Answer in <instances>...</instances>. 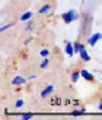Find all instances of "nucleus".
<instances>
[{
  "mask_svg": "<svg viewBox=\"0 0 102 120\" xmlns=\"http://www.w3.org/2000/svg\"><path fill=\"white\" fill-rule=\"evenodd\" d=\"M61 19L64 21V23H71V22H74L79 19V13H77L76 10H69V12H64V13L61 15Z\"/></svg>",
  "mask_w": 102,
  "mask_h": 120,
  "instance_id": "obj_1",
  "label": "nucleus"
},
{
  "mask_svg": "<svg viewBox=\"0 0 102 120\" xmlns=\"http://www.w3.org/2000/svg\"><path fill=\"white\" fill-rule=\"evenodd\" d=\"M99 40H102V34L101 32H95V34L91 35V37H88V44L91 45V47H93V45L98 44Z\"/></svg>",
  "mask_w": 102,
  "mask_h": 120,
  "instance_id": "obj_2",
  "label": "nucleus"
},
{
  "mask_svg": "<svg viewBox=\"0 0 102 120\" xmlns=\"http://www.w3.org/2000/svg\"><path fill=\"white\" fill-rule=\"evenodd\" d=\"M64 51H66V54H67L69 57H73V56L76 54V51H74V44L66 43V45H64Z\"/></svg>",
  "mask_w": 102,
  "mask_h": 120,
  "instance_id": "obj_3",
  "label": "nucleus"
},
{
  "mask_svg": "<svg viewBox=\"0 0 102 120\" xmlns=\"http://www.w3.org/2000/svg\"><path fill=\"white\" fill-rule=\"evenodd\" d=\"M80 75H82V78H83L85 81H89V82H93V81H95L93 73H91V72L86 70V69H82V70H80Z\"/></svg>",
  "mask_w": 102,
  "mask_h": 120,
  "instance_id": "obj_4",
  "label": "nucleus"
},
{
  "mask_svg": "<svg viewBox=\"0 0 102 120\" xmlns=\"http://www.w3.org/2000/svg\"><path fill=\"white\" fill-rule=\"evenodd\" d=\"M25 82H26V78H23V76H15L13 79H12V85H13V86H19V85H23Z\"/></svg>",
  "mask_w": 102,
  "mask_h": 120,
  "instance_id": "obj_5",
  "label": "nucleus"
},
{
  "mask_svg": "<svg viewBox=\"0 0 102 120\" xmlns=\"http://www.w3.org/2000/svg\"><path fill=\"white\" fill-rule=\"evenodd\" d=\"M53 92H54V86H53V85H48L47 88H44V89H42V92H41V97H42V98L50 97Z\"/></svg>",
  "mask_w": 102,
  "mask_h": 120,
  "instance_id": "obj_6",
  "label": "nucleus"
},
{
  "mask_svg": "<svg viewBox=\"0 0 102 120\" xmlns=\"http://www.w3.org/2000/svg\"><path fill=\"white\" fill-rule=\"evenodd\" d=\"M50 10H51V4H50V3H47V4H44V6H41V8H39L38 13H41V15H45V13H48Z\"/></svg>",
  "mask_w": 102,
  "mask_h": 120,
  "instance_id": "obj_7",
  "label": "nucleus"
},
{
  "mask_svg": "<svg viewBox=\"0 0 102 120\" xmlns=\"http://www.w3.org/2000/svg\"><path fill=\"white\" fill-rule=\"evenodd\" d=\"M32 16H34V13H32L31 10H28V12H25V13L21 16V21L22 22H28L29 19H32Z\"/></svg>",
  "mask_w": 102,
  "mask_h": 120,
  "instance_id": "obj_8",
  "label": "nucleus"
},
{
  "mask_svg": "<svg viewBox=\"0 0 102 120\" xmlns=\"http://www.w3.org/2000/svg\"><path fill=\"white\" fill-rule=\"evenodd\" d=\"M79 54H80V59L83 60V62H91V56H89V53L86 51V49H83Z\"/></svg>",
  "mask_w": 102,
  "mask_h": 120,
  "instance_id": "obj_9",
  "label": "nucleus"
},
{
  "mask_svg": "<svg viewBox=\"0 0 102 120\" xmlns=\"http://www.w3.org/2000/svg\"><path fill=\"white\" fill-rule=\"evenodd\" d=\"M83 49H85V45H83L82 43H79V41H77V43H74V51H76V54H79Z\"/></svg>",
  "mask_w": 102,
  "mask_h": 120,
  "instance_id": "obj_10",
  "label": "nucleus"
},
{
  "mask_svg": "<svg viewBox=\"0 0 102 120\" xmlns=\"http://www.w3.org/2000/svg\"><path fill=\"white\" fill-rule=\"evenodd\" d=\"M82 75H80V70H77V72H73V73H71V82H77L79 81V78H80Z\"/></svg>",
  "mask_w": 102,
  "mask_h": 120,
  "instance_id": "obj_11",
  "label": "nucleus"
},
{
  "mask_svg": "<svg viewBox=\"0 0 102 120\" xmlns=\"http://www.w3.org/2000/svg\"><path fill=\"white\" fill-rule=\"evenodd\" d=\"M48 64H50V59L48 57H44V60L41 62V64H39V68L41 69H47L48 68Z\"/></svg>",
  "mask_w": 102,
  "mask_h": 120,
  "instance_id": "obj_12",
  "label": "nucleus"
},
{
  "mask_svg": "<svg viewBox=\"0 0 102 120\" xmlns=\"http://www.w3.org/2000/svg\"><path fill=\"white\" fill-rule=\"evenodd\" d=\"M86 111V109L85 107H82L80 110H74V111H71V116H74V117H79L80 114H83V113Z\"/></svg>",
  "mask_w": 102,
  "mask_h": 120,
  "instance_id": "obj_13",
  "label": "nucleus"
},
{
  "mask_svg": "<svg viewBox=\"0 0 102 120\" xmlns=\"http://www.w3.org/2000/svg\"><path fill=\"white\" fill-rule=\"evenodd\" d=\"M39 54L42 56V57H48V56H50V50H47V49H42V50L39 51Z\"/></svg>",
  "mask_w": 102,
  "mask_h": 120,
  "instance_id": "obj_14",
  "label": "nucleus"
},
{
  "mask_svg": "<svg viewBox=\"0 0 102 120\" xmlns=\"http://www.w3.org/2000/svg\"><path fill=\"white\" fill-rule=\"evenodd\" d=\"M32 117H34L32 113H25V114H22V119L23 120H29V119H32Z\"/></svg>",
  "mask_w": 102,
  "mask_h": 120,
  "instance_id": "obj_15",
  "label": "nucleus"
},
{
  "mask_svg": "<svg viewBox=\"0 0 102 120\" xmlns=\"http://www.w3.org/2000/svg\"><path fill=\"white\" fill-rule=\"evenodd\" d=\"M23 104H25V103H23V100H18L16 103H15V107H16V109H21Z\"/></svg>",
  "mask_w": 102,
  "mask_h": 120,
  "instance_id": "obj_16",
  "label": "nucleus"
},
{
  "mask_svg": "<svg viewBox=\"0 0 102 120\" xmlns=\"http://www.w3.org/2000/svg\"><path fill=\"white\" fill-rule=\"evenodd\" d=\"M13 25H15V22H10V23H7V25H3V26H2V32H4V31H6V29H7V28L13 26Z\"/></svg>",
  "mask_w": 102,
  "mask_h": 120,
  "instance_id": "obj_17",
  "label": "nucleus"
},
{
  "mask_svg": "<svg viewBox=\"0 0 102 120\" xmlns=\"http://www.w3.org/2000/svg\"><path fill=\"white\" fill-rule=\"evenodd\" d=\"M32 23H34V22H32L31 19H29V21H28V23H26V26H25V29H26V31H29V29H31V28H32Z\"/></svg>",
  "mask_w": 102,
  "mask_h": 120,
  "instance_id": "obj_18",
  "label": "nucleus"
},
{
  "mask_svg": "<svg viewBox=\"0 0 102 120\" xmlns=\"http://www.w3.org/2000/svg\"><path fill=\"white\" fill-rule=\"evenodd\" d=\"M31 41H32V38H28V40L25 41V44H31Z\"/></svg>",
  "mask_w": 102,
  "mask_h": 120,
  "instance_id": "obj_19",
  "label": "nucleus"
},
{
  "mask_svg": "<svg viewBox=\"0 0 102 120\" xmlns=\"http://www.w3.org/2000/svg\"><path fill=\"white\" fill-rule=\"evenodd\" d=\"M98 109H99V110L102 111V103H99V105H98Z\"/></svg>",
  "mask_w": 102,
  "mask_h": 120,
  "instance_id": "obj_20",
  "label": "nucleus"
}]
</instances>
